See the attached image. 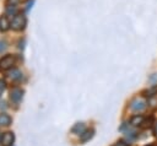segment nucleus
<instances>
[{"label":"nucleus","mask_w":157,"mask_h":146,"mask_svg":"<svg viewBox=\"0 0 157 146\" xmlns=\"http://www.w3.org/2000/svg\"><path fill=\"white\" fill-rule=\"evenodd\" d=\"M146 108V102L142 98H136L130 103V109L134 112H140Z\"/></svg>","instance_id":"4"},{"label":"nucleus","mask_w":157,"mask_h":146,"mask_svg":"<svg viewBox=\"0 0 157 146\" xmlns=\"http://www.w3.org/2000/svg\"><path fill=\"white\" fill-rule=\"evenodd\" d=\"M93 134H94V130H93V129H91V130H85V131L81 134V141H82V142L88 141L90 139H92Z\"/></svg>","instance_id":"9"},{"label":"nucleus","mask_w":157,"mask_h":146,"mask_svg":"<svg viewBox=\"0 0 157 146\" xmlns=\"http://www.w3.org/2000/svg\"><path fill=\"white\" fill-rule=\"evenodd\" d=\"M144 120H145V118H144L141 114H136V115H134V117L130 119V124H131L132 126H137V125H141V124L144 123Z\"/></svg>","instance_id":"8"},{"label":"nucleus","mask_w":157,"mask_h":146,"mask_svg":"<svg viewBox=\"0 0 157 146\" xmlns=\"http://www.w3.org/2000/svg\"><path fill=\"white\" fill-rule=\"evenodd\" d=\"M148 146H153V145H148Z\"/></svg>","instance_id":"19"},{"label":"nucleus","mask_w":157,"mask_h":146,"mask_svg":"<svg viewBox=\"0 0 157 146\" xmlns=\"http://www.w3.org/2000/svg\"><path fill=\"white\" fill-rule=\"evenodd\" d=\"M26 26V16L23 13H16L13 15L11 20V28L15 31H22Z\"/></svg>","instance_id":"1"},{"label":"nucleus","mask_w":157,"mask_h":146,"mask_svg":"<svg viewBox=\"0 0 157 146\" xmlns=\"http://www.w3.org/2000/svg\"><path fill=\"white\" fill-rule=\"evenodd\" d=\"M15 63H16V59L13 55H5L4 58L0 59V70L1 71L10 70L11 67H13Z\"/></svg>","instance_id":"2"},{"label":"nucleus","mask_w":157,"mask_h":146,"mask_svg":"<svg viewBox=\"0 0 157 146\" xmlns=\"http://www.w3.org/2000/svg\"><path fill=\"white\" fill-rule=\"evenodd\" d=\"M10 27H11V22L9 21L7 16H6V15H1V16H0V31H1V32H5V31H7Z\"/></svg>","instance_id":"6"},{"label":"nucleus","mask_w":157,"mask_h":146,"mask_svg":"<svg viewBox=\"0 0 157 146\" xmlns=\"http://www.w3.org/2000/svg\"><path fill=\"white\" fill-rule=\"evenodd\" d=\"M33 2H34V0H29V1H28V4H27V7H26V10H29V7H32Z\"/></svg>","instance_id":"16"},{"label":"nucleus","mask_w":157,"mask_h":146,"mask_svg":"<svg viewBox=\"0 0 157 146\" xmlns=\"http://www.w3.org/2000/svg\"><path fill=\"white\" fill-rule=\"evenodd\" d=\"M1 137H2V136H1V134H0V142H1Z\"/></svg>","instance_id":"17"},{"label":"nucleus","mask_w":157,"mask_h":146,"mask_svg":"<svg viewBox=\"0 0 157 146\" xmlns=\"http://www.w3.org/2000/svg\"><path fill=\"white\" fill-rule=\"evenodd\" d=\"M13 141H15V135H13L12 131L5 133V134L2 135V137H1V144H2V146H12Z\"/></svg>","instance_id":"5"},{"label":"nucleus","mask_w":157,"mask_h":146,"mask_svg":"<svg viewBox=\"0 0 157 146\" xmlns=\"http://www.w3.org/2000/svg\"><path fill=\"white\" fill-rule=\"evenodd\" d=\"M9 77H10L11 80H13V81H20V80L23 77V75H22V72H21L20 70L12 69V70L10 71V74H9Z\"/></svg>","instance_id":"7"},{"label":"nucleus","mask_w":157,"mask_h":146,"mask_svg":"<svg viewBox=\"0 0 157 146\" xmlns=\"http://www.w3.org/2000/svg\"><path fill=\"white\" fill-rule=\"evenodd\" d=\"M85 130H86V129H85V124H83V123H77V124H75L74 128L71 129V131H72L74 134H80V135H81Z\"/></svg>","instance_id":"11"},{"label":"nucleus","mask_w":157,"mask_h":146,"mask_svg":"<svg viewBox=\"0 0 157 146\" xmlns=\"http://www.w3.org/2000/svg\"><path fill=\"white\" fill-rule=\"evenodd\" d=\"M156 134H157V126H156Z\"/></svg>","instance_id":"18"},{"label":"nucleus","mask_w":157,"mask_h":146,"mask_svg":"<svg viewBox=\"0 0 157 146\" xmlns=\"http://www.w3.org/2000/svg\"><path fill=\"white\" fill-rule=\"evenodd\" d=\"M157 93V86H153L152 88H148L146 92H145V96L146 97H152V96H155Z\"/></svg>","instance_id":"12"},{"label":"nucleus","mask_w":157,"mask_h":146,"mask_svg":"<svg viewBox=\"0 0 157 146\" xmlns=\"http://www.w3.org/2000/svg\"><path fill=\"white\" fill-rule=\"evenodd\" d=\"M22 97H23V91L21 90V88H17V87H15V88H12L11 91H10V99L13 102V103H20L21 101H22Z\"/></svg>","instance_id":"3"},{"label":"nucleus","mask_w":157,"mask_h":146,"mask_svg":"<svg viewBox=\"0 0 157 146\" xmlns=\"http://www.w3.org/2000/svg\"><path fill=\"white\" fill-rule=\"evenodd\" d=\"M113 146H129V144H128L126 141H124V140H120V141H118L117 144H114Z\"/></svg>","instance_id":"14"},{"label":"nucleus","mask_w":157,"mask_h":146,"mask_svg":"<svg viewBox=\"0 0 157 146\" xmlns=\"http://www.w3.org/2000/svg\"><path fill=\"white\" fill-rule=\"evenodd\" d=\"M5 88H6V82H5V80L0 79V94L5 91Z\"/></svg>","instance_id":"13"},{"label":"nucleus","mask_w":157,"mask_h":146,"mask_svg":"<svg viewBox=\"0 0 157 146\" xmlns=\"http://www.w3.org/2000/svg\"><path fill=\"white\" fill-rule=\"evenodd\" d=\"M5 49H6V43L2 40V42H0V53H2Z\"/></svg>","instance_id":"15"},{"label":"nucleus","mask_w":157,"mask_h":146,"mask_svg":"<svg viewBox=\"0 0 157 146\" xmlns=\"http://www.w3.org/2000/svg\"><path fill=\"white\" fill-rule=\"evenodd\" d=\"M10 124H11V118H10V115H7V114H5V113L0 114V125H1V126H7V125H10Z\"/></svg>","instance_id":"10"}]
</instances>
